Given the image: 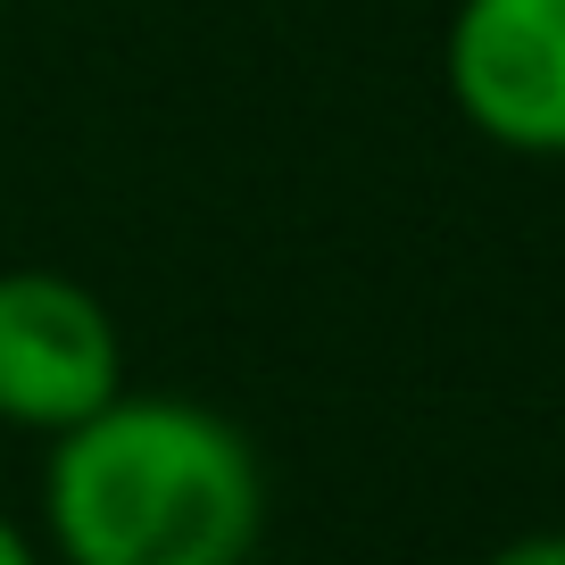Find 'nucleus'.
Wrapping results in <instances>:
<instances>
[{
  "mask_svg": "<svg viewBox=\"0 0 565 565\" xmlns=\"http://www.w3.org/2000/svg\"><path fill=\"white\" fill-rule=\"evenodd\" d=\"M42 532L58 565H249L266 532L258 449L209 399L117 391L51 441Z\"/></svg>",
  "mask_w": 565,
  "mask_h": 565,
  "instance_id": "nucleus-1",
  "label": "nucleus"
},
{
  "mask_svg": "<svg viewBox=\"0 0 565 565\" xmlns=\"http://www.w3.org/2000/svg\"><path fill=\"white\" fill-rule=\"evenodd\" d=\"M125 391V333L92 282L58 266L0 275V424L18 433H75Z\"/></svg>",
  "mask_w": 565,
  "mask_h": 565,
  "instance_id": "nucleus-2",
  "label": "nucleus"
},
{
  "mask_svg": "<svg viewBox=\"0 0 565 565\" xmlns=\"http://www.w3.org/2000/svg\"><path fill=\"white\" fill-rule=\"evenodd\" d=\"M441 84L482 141L515 159H565V0H458Z\"/></svg>",
  "mask_w": 565,
  "mask_h": 565,
  "instance_id": "nucleus-3",
  "label": "nucleus"
},
{
  "mask_svg": "<svg viewBox=\"0 0 565 565\" xmlns=\"http://www.w3.org/2000/svg\"><path fill=\"white\" fill-rule=\"evenodd\" d=\"M491 565H565V532H524V541H508Z\"/></svg>",
  "mask_w": 565,
  "mask_h": 565,
  "instance_id": "nucleus-4",
  "label": "nucleus"
},
{
  "mask_svg": "<svg viewBox=\"0 0 565 565\" xmlns=\"http://www.w3.org/2000/svg\"><path fill=\"white\" fill-rule=\"evenodd\" d=\"M0 565H42V548H34V532L18 524V515L0 508Z\"/></svg>",
  "mask_w": 565,
  "mask_h": 565,
  "instance_id": "nucleus-5",
  "label": "nucleus"
}]
</instances>
